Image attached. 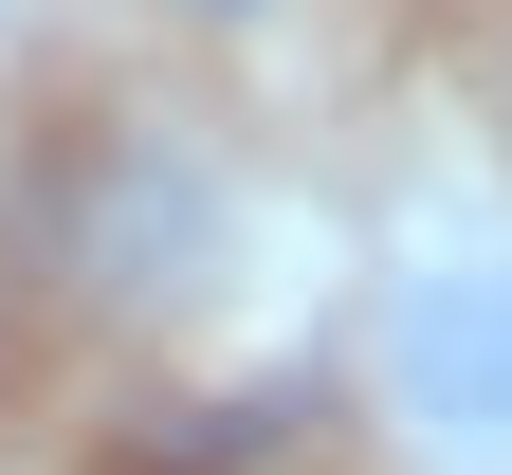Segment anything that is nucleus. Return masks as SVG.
<instances>
[{"instance_id": "nucleus-1", "label": "nucleus", "mask_w": 512, "mask_h": 475, "mask_svg": "<svg viewBox=\"0 0 512 475\" xmlns=\"http://www.w3.org/2000/svg\"><path fill=\"white\" fill-rule=\"evenodd\" d=\"M366 384H384V421H403L421 457L512 475V238H439V256H403L384 311H366Z\"/></svg>"}, {"instance_id": "nucleus-2", "label": "nucleus", "mask_w": 512, "mask_h": 475, "mask_svg": "<svg viewBox=\"0 0 512 475\" xmlns=\"http://www.w3.org/2000/svg\"><path fill=\"white\" fill-rule=\"evenodd\" d=\"M183 19H275V0H183Z\"/></svg>"}]
</instances>
